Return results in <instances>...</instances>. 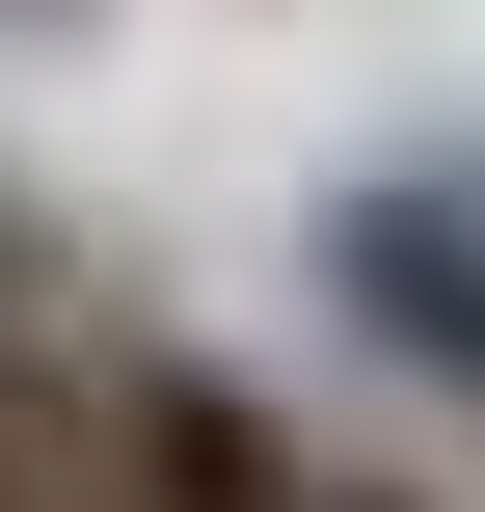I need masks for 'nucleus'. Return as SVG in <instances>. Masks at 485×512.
<instances>
[{
  "mask_svg": "<svg viewBox=\"0 0 485 512\" xmlns=\"http://www.w3.org/2000/svg\"><path fill=\"white\" fill-rule=\"evenodd\" d=\"M108 459H135V512H324L297 405L216 378V351H108Z\"/></svg>",
  "mask_w": 485,
  "mask_h": 512,
  "instance_id": "obj_1",
  "label": "nucleus"
},
{
  "mask_svg": "<svg viewBox=\"0 0 485 512\" xmlns=\"http://www.w3.org/2000/svg\"><path fill=\"white\" fill-rule=\"evenodd\" d=\"M324 297H351V324H405V351H459V378H485V243H459V216H405V189H378V216H324Z\"/></svg>",
  "mask_w": 485,
  "mask_h": 512,
  "instance_id": "obj_2",
  "label": "nucleus"
},
{
  "mask_svg": "<svg viewBox=\"0 0 485 512\" xmlns=\"http://www.w3.org/2000/svg\"><path fill=\"white\" fill-rule=\"evenodd\" d=\"M0 512H135V459H108V351H27V324H0Z\"/></svg>",
  "mask_w": 485,
  "mask_h": 512,
  "instance_id": "obj_3",
  "label": "nucleus"
},
{
  "mask_svg": "<svg viewBox=\"0 0 485 512\" xmlns=\"http://www.w3.org/2000/svg\"><path fill=\"white\" fill-rule=\"evenodd\" d=\"M0 324H27V243H0Z\"/></svg>",
  "mask_w": 485,
  "mask_h": 512,
  "instance_id": "obj_4",
  "label": "nucleus"
},
{
  "mask_svg": "<svg viewBox=\"0 0 485 512\" xmlns=\"http://www.w3.org/2000/svg\"><path fill=\"white\" fill-rule=\"evenodd\" d=\"M27 27H54V0H27Z\"/></svg>",
  "mask_w": 485,
  "mask_h": 512,
  "instance_id": "obj_5",
  "label": "nucleus"
}]
</instances>
